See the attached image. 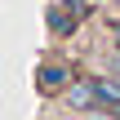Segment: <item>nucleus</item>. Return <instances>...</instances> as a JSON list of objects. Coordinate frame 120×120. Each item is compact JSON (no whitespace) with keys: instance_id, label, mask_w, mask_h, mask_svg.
I'll return each instance as SVG.
<instances>
[{"instance_id":"2","label":"nucleus","mask_w":120,"mask_h":120,"mask_svg":"<svg viewBox=\"0 0 120 120\" xmlns=\"http://www.w3.org/2000/svg\"><path fill=\"white\" fill-rule=\"evenodd\" d=\"M71 85H76V71L71 67H58V62H40L36 67V89L45 98H62Z\"/></svg>"},{"instance_id":"6","label":"nucleus","mask_w":120,"mask_h":120,"mask_svg":"<svg viewBox=\"0 0 120 120\" xmlns=\"http://www.w3.org/2000/svg\"><path fill=\"white\" fill-rule=\"evenodd\" d=\"M111 49H120V18L111 22Z\"/></svg>"},{"instance_id":"1","label":"nucleus","mask_w":120,"mask_h":120,"mask_svg":"<svg viewBox=\"0 0 120 120\" xmlns=\"http://www.w3.org/2000/svg\"><path fill=\"white\" fill-rule=\"evenodd\" d=\"M85 18H89V0H53L49 4V31L53 36H76Z\"/></svg>"},{"instance_id":"5","label":"nucleus","mask_w":120,"mask_h":120,"mask_svg":"<svg viewBox=\"0 0 120 120\" xmlns=\"http://www.w3.org/2000/svg\"><path fill=\"white\" fill-rule=\"evenodd\" d=\"M107 71H111V76H120V49L111 53V62H107Z\"/></svg>"},{"instance_id":"7","label":"nucleus","mask_w":120,"mask_h":120,"mask_svg":"<svg viewBox=\"0 0 120 120\" xmlns=\"http://www.w3.org/2000/svg\"><path fill=\"white\" fill-rule=\"evenodd\" d=\"M85 120H111V116H107V111H94V116H85Z\"/></svg>"},{"instance_id":"3","label":"nucleus","mask_w":120,"mask_h":120,"mask_svg":"<svg viewBox=\"0 0 120 120\" xmlns=\"http://www.w3.org/2000/svg\"><path fill=\"white\" fill-rule=\"evenodd\" d=\"M62 107L67 111H76V116H94V111H102V102H98V94H94V80H76L67 94H62Z\"/></svg>"},{"instance_id":"4","label":"nucleus","mask_w":120,"mask_h":120,"mask_svg":"<svg viewBox=\"0 0 120 120\" xmlns=\"http://www.w3.org/2000/svg\"><path fill=\"white\" fill-rule=\"evenodd\" d=\"M102 111H107V116H111V120H120V98H111V102H107Z\"/></svg>"}]
</instances>
